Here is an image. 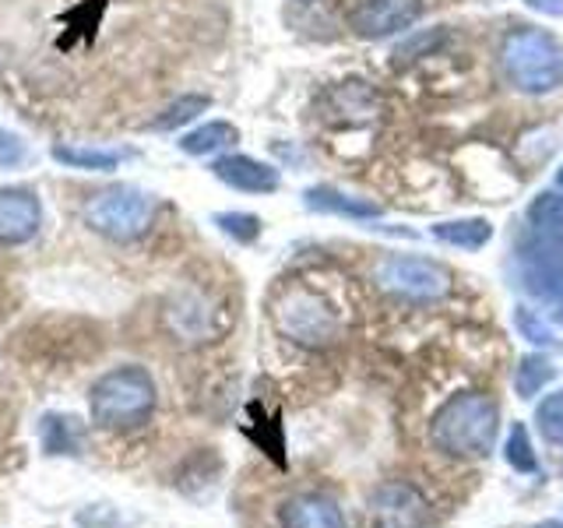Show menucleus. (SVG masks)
Masks as SVG:
<instances>
[{
    "instance_id": "7ed1b4c3",
    "label": "nucleus",
    "mask_w": 563,
    "mask_h": 528,
    "mask_svg": "<svg viewBox=\"0 0 563 528\" xmlns=\"http://www.w3.org/2000/svg\"><path fill=\"white\" fill-rule=\"evenodd\" d=\"M422 0H363L356 11L349 14V25L363 40H384V35L405 32L419 22L422 14Z\"/></svg>"
},
{
    "instance_id": "f8f14e48",
    "label": "nucleus",
    "mask_w": 563,
    "mask_h": 528,
    "mask_svg": "<svg viewBox=\"0 0 563 528\" xmlns=\"http://www.w3.org/2000/svg\"><path fill=\"white\" fill-rule=\"evenodd\" d=\"M437 240H448L457 246H483L489 240V222L486 219H457V222H440L433 226Z\"/></svg>"
},
{
    "instance_id": "0eeeda50",
    "label": "nucleus",
    "mask_w": 563,
    "mask_h": 528,
    "mask_svg": "<svg viewBox=\"0 0 563 528\" xmlns=\"http://www.w3.org/2000/svg\"><path fill=\"white\" fill-rule=\"evenodd\" d=\"M57 158L60 166H70V169H81V173H110L117 169L128 152H113V148H88V145H53L49 152Z\"/></svg>"
},
{
    "instance_id": "9b49d317",
    "label": "nucleus",
    "mask_w": 563,
    "mask_h": 528,
    "mask_svg": "<svg viewBox=\"0 0 563 528\" xmlns=\"http://www.w3.org/2000/svg\"><path fill=\"white\" fill-rule=\"evenodd\" d=\"M528 219H532V226L542 237L563 240V194H553V190L539 194L532 208H528Z\"/></svg>"
},
{
    "instance_id": "ddd939ff",
    "label": "nucleus",
    "mask_w": 563,
    "mask_h": 528,
    "mask_svg": "<svg viewBox=\"0 0 563 528\" xmlns=\"http://www.w3.org/2000/svg\"><path fill=\"white\" fill-rule=\"evenodd\" d=\"M216 226L222 229V233L236 237L243 243H251L257 233H261V219L251 216V211H219L216 216Z\"/></svg>"
},
{
    "instance_id": "f3484780",
    "label": "nucleus",
    "mask_w": 563,
    "mask_h": 528,
    "mask_svg": "<svg viewBox=\"0 0 563 528\" xmlns=\"http://www.w3.org/2000/svg\"><path fill=\"white\" fill-rule=\"evenodd\" d=\"M556 184H560V190H563V166H560V173H556Z\"/></svg>"
},
{
    "instance_id": "1a4fd4ad",
    "label": "nucleus",
    "mask_w": 563,
    "mask_h": 528,
    "mask_svg": "<svg viewBox=\"0 0 563 528\" xmlns=\"http://www.w3.org/2000/svg\"><path fill=\"white\" fill-rule=\"evenodd\" d=\"M307 205L317 211H334V216H352V219H374L380 216V208L374 201L352 198V194H342L334 187H310L307 190Z\"/></svg>"
},
{
    "instance_id": "4468645a",
    "label": "nucleus",
    "mask_w": 563,
    "mask_h": 528,
    "mask_svg": "<svg viewBox=\"0 0 563 528\" xmlns=\"http://www.w3.org/2000/svg\"><path fill=\"white\" fill-rule=\"evenodd\" d=\"M18 163H25V141L0 128V169H4V166L11 169Z\"/></svg>"
},
{
    "instance_id": "39448f33",
    "label": "nucleus",
    "mask_w": 563,
    "mask_h": 528,
    "mask_svg": "<svg viewBox=\"0 0 563 528\" xmlns=\"http://www.w3.org/2000/svg\"><path fill=\"white\" fill-rule=\"evenodd\" d=\"M380 278L387 289H398L405 296H437L448 289V275L430 261H412V257H398L387 261L380 268Z\"/></svg>"
},
{
    "instance_id": "9d476101",
    "label": "nucleus",
    "mask_w": 563,
    "mask_h": 528,
    "mask_svg": "<svg viewBox=\"0 0 563 528\" xmlns=\"http://www.w3.org/2000/svg\"><path fill=\"white\" fill-rule=\"evenodd\" d=\"M208 106H211L208 96H180L152 120V131H180V128H187L190 120H198Z\"/></svg>"
},
{
    "instance_id": "423d86ee",
    "label": "nucleus",
    "mask_w": 563,
    "mask_h": 528,
    "mask_svg": "<svg viewBox=\"0 0 563 528\" xmlns=\"http://www.w3.org/2000/svg\"><path fill=\"white\" fill-rule=\"evenodd\" d=\"M211 173H216L225 187L243 190V194H272L282 184L275 166L261 163V158H251V155H222L211 163Z\"/></svg>"
},
{
    "instance_id": "dca6fc26",
    "label": "nucleus",
    "mask_w": 563,
    "mask_h": 528,
    "mask_svg": "<svg viewBox=\"0 0 563 528\" xmlns=\"http://www.w3.org/2000/svg\"><path fill=\"white\" fill-rule=\"evenodd\" d=\"M525 8H532L539 14H550V18H563V0H521Z\"/></svg>"
},
{
    "instance_id": "20e7f679",
    "label": "nucleus",
    "mask_w": 563,
    "mask_h": 528,
    "mask_svg": "<svg viewBox=\"0 0 563 528\" xmlns=\"http://www.w3.org/2000/svg\"><path fill=\"white\" fill-rule=\"evenodd\" d=\"M43 205L29 187H0V243L18 246L40 233Z\"/></svg>"
},
{
    "instance_id": "2eb2a0df",
    "label": "nucleus",
    "mask_w": 563,
    "mask_h": 528,
    "mask_svg": "<svg viewBox=\"0 0 563 528\" xmlns=\"http://www.w3.org/2000/svg\"><path fill=\"white\" fill-rule=\"evenodd\" d=\"M433 43H440V32H422L416 43H405V46L398 50V57H401V61H416L419 53L427 50V46H433Z\"/></svg>"
},
{
    "instance_id": "f257e3e1",
    "label": "nucleus",
    "mask_w": 563,
    "mask_h": 528,
    "mask_svg": "<svg viewBox=\"0 0 563 528\" xmlns=\"http://www.w3.org/2000/svg\"><path fill=\"white\" fill-rule=\"evenodd\" d=\"M507 81L525 96H545L563 85V46L542 29H515L500 46Z\"/></svg>"
},
{
    "instance_id": "6e6552de",
    "label": "nucleus",
    "mask_w": 563,
    "mask_h": 528,
    "mask_svg": "<svg viewBox=\"0 0 563 528\" xmlns=\"http://www.w3.org/2000/svg\"><path fill=\"white\" fill-rule=\"evenodd\" d=\"M240 131L229 120H208L201 128H194L180 138V148L187 155H216L229 145H236Z\"/></svg>"
},
{
    "instance_id": "f03ea898",
    "label": "nucleus",
    "mask_w": 563,
    "mask_h": 528,
    "mask_svg": "<svg viewBox=\"0 0 563 528\" xmlns=\"http://www.w3.org/2000/svg\"><path fill=\"white\" fill-rule=\"evenodd\" d=\"M155 201L141 187H110L85 205V226L106 240H134L152 226Z\"/></svg>"
}]
</instances>
